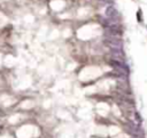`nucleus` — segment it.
Returning <instances> with one entry per match:
<instances>
[{"label":"nucleus","mask_w":147,"mask_h":138,"mask_svg":"<svg viewBox=\"0 0 147 138\" xmlns=\"http://www.w3.org/2000/svg\"><path fill=\"white\" fill-rule=\"evenodd\" d=\"M133 138H143V137H133Z\"/></svg>","instance_id":"4"},{"label":"nucleus","mask_w":147,"mask_h":138,"mask_svg":"<svg viewBox=\"0 0 147 138\" xmlns=\"http://www.w3.org/2000/svg\"><path fill=\"white\" fill-rule=\"evenodd\" d=\"M0 130H1V124H0Z\"/></svg>","instance_id":"5"},{"label":"nucleus","mask_w":147,"mask_h":138,"mask_svg":"<svg viewBox=\"0 0 147 138\" xmlns=\"http://www.w3.org/2000/svg\"><path fill=\"white\" fill-rule=\"evenodd\" d=\"M110 54H111V56H113V59L118 61V62H124V53H123V50L110 49Z\"/></svg>","instance_id":"2"},{"label":"nucleus","mask_w":147,"mask_h":138,"mask_svg":"<svg viewBox=\"0 0 147 138\" xmlns=\"http://www.w3.org/2000/svg\"><path fill=\"white\" fill-rule=\"evenodd\" d=\"M135 116H136V120H137V122H138V123H140V122H141V117H140V115H139V113H136Z\"/></svg>","instance_id":"3"},{"label":"nucleus","mask_w":147,"mask_h":138,"mask_svg":"<svg viewBox=\"0 0 147 138\" xmlns=\"http://www.w3.org/2000/svg\"><path fill=\"white\" fill-rule=\"evenodd\" d=\"M106 17L107 18H118V12L114 6H108L106 9Z\"/></svg>","instance_id":"1"}]
</instances>
